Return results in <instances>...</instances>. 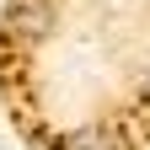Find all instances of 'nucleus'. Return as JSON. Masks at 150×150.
Instances as JSON below:
<instances>
[{
  "mask_svg": "<svg viewBox=\"0 0 150 150\" xmlns=\"http://www.w3.org/2000/svg\"><path fill=\"white\" fill-rule=\"evenodd\" d=\"M64 150H118V134L102 129V123H86V129H75L64 139Z\"/></svg>",
  "mask_w": 150,
  "mask_h": 150,
  "instance_id": "obj_1",
  "label": "nucleus"
},
{
  "mask_svg": "<svg viewBox=\"0 0 150 150\" xmlns=\"http://www.w3.org/2000/svg\"><path fill=\"white\" fill-rule=\"evenodd\" d=\"M11 27H22L27 38H38V32L48 27V11L38 6V0H27V6H16V11H11Z\"/></svg>",
  "mask_w": 150,
  "mask_h": 150,
  "instance_id": "obj_2",
  "label": "nucleus"
},
{
  "mask_svg": "<svg viewBox=\"0 0 150 150\" xmlns=\"http://www.w3.org/2000/svg\"><path fill=\"white\" fill-rule=\"evenodd\" d=\"M139 91H145V102H150V70H145V81H139Z\"/></svg>",
  "mask_w": 150,
  "mask_h": 150,
  "instance_id": "obj_3",
  "label": "nucleus"
}]
</instances>
